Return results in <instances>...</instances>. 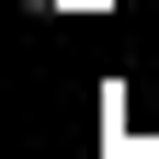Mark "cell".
<instances>
[{"label":"cell","instance_id":"1","mask_svg":"<svg viewBox=\"0 0 159 159\" xmlns=\"http://www.w3.org/2000/svg\"><path fill=\"white\" fill-rule=\"evenodd\" d=\"M23 11H68V0H23Z\"/></svg>","mask_w":159,"mask_h":159}]
</instances>
